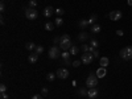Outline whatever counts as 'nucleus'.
<instances>
[{"label":"nucleus","instance_id":"6","mask_svg":"<svg viewBox=\"0 0 132 99\" xmlns=\"http://www.w3.org/2000/svg\"><path fill=\"white\" fill-rule=\"evenodd\" d=\"M93 60H94V56H93V53H90V52L83 53L82 54V58H81V61H82L83 65H90L93 62Z\"/></svg>","mask_w":132,"mask_h":99},{"label":"nucleus","instance_id":"15","mask_svg":"<svg viewBox=\"0 0 132 99\" xmlns=\"http://www.w3.org/2000/svg\"><path fill=\"white\" fill-rule=\"evenodd\" d=\"M101 30H102V27L99 25V24L91 25V33H101Z\"/></svg>","mask_w":132,"mask_h":99},{"label":"nucleus","instance_id":"25","mask_svg":"<svg viewBox=\"0 0 132 99\" xmlns=\"http://www.w3.org/2000/svg\"><path fill=\"white\" fill-rule=\"evenodd\" d=\"M25 46H27V49H28V50H35V49H36V45H35L33 42H28Z\"/></svg>","mask_w":132,"mask_h":99},{"label":"nucleus","instance_id":"29","mask_svg":"<svg viewBox=\"0 0 132 99\" xmlns=\"http://www.w3.org/2000/svg\"><path fill=\"white\" fill-rule=\"evenodd\" d=\"M63 12H65V11H63L62 8H57V9H56V13H57L58 16H62V15H63Z\"/></svg>","mask_w":132,"mask_h":99},{"label":"nucleus","instance_id":"28","mask_svg":"<svg viewBox=\"0 0 132 99\" xmlns=\"http://www.w3.org/2000/svg\"><path fill=\"white\" fill-rule=\"evenodd\" d=\"M35 50H36L35 53H37V54H41V53L44 52V48H42V46L40 45V46H36V49H35Z\"/></svg>","mask_w":132,"mask_h":99},{"label":"nucleus","instance_id":"19","mask_svg":"<svg viewBox=\"0 0 132 99\" xmlns=\"http://www.w3.org/2000/svg\"><path fill=\"white\" fill-rule=\"evenodd\" d=\"M78 40H79V41L89 40V35H87V33H85V32H82V33H79V35H78Z\"/></svg>","mask_w":132,"mask_h":99},{"label":"nucleus","instance_id":"10","mask_svg":"<svg viewBox=\"0 0 132 99\" xmlns=\"http://www.w3.org/2000/svg\"><path fill=\"white\" fill-rule=\"evenodd\" d=\"M98 94H99V91H98V89H96V87H93V89H90L89 91H87V96H89V98H91V99L96 98V96H98Z\"/></svg>","mask_w":132,"mask_h":99},{"label":"nucleus","instance_id":"23","mask_svg":"<svg viewBox=\"0 0 132 99\" xmlns=\"http://www.w3.org/2000/svg\"><path fill=\"white\" fill-rule=\"evenodd\" d=\"M54 24H56L57 27H61V25L63 24V20L61 19V16H58V17H57L56 20H54Z\"/></svg>","mask_w":132,"mask_h":99},{"label":"nucleus","instance_id":"36","mask_svg":"<svg viewBox=\"0 0 132 99\" xmlns=\"http://www.w3.org/2000/svg\"><path fill=\"white\" fill-rule=\"evenodd\" d=\"M4 9H5V5H4V3L2 2V4H0V11H2V12H3Z\"/></svg>","mask_w":132,"mask_h":99},{"label":"nucleus","instance_id":"38","mask_svg":"<svg viewBox=\"0 0 132 99\" xmlns=\"http://www.w3.org/2000/svg\"><path fill=\"white\" fill-rule=\"evenodd\" d=\"M127 3H128V5H129V7H132V0H128Z\"/></svg>","mask_w":132,"mask_h":99},{"label":"nucleus","instance_id":"4","mask_svg":"<svg viewBox=\"0 0 132 99\" xmlns=\"http://www.w3.org/2000/svg\"><path fill=\"white\" fill-rule=\"evenodd\" d=\"M98 77H96V74H90L89 77H87V79H86V86L87 87H90V89H93V87H96V85H98Z\"/></svg>","mask_w":132,"mask_h":99},{"label":"nucleus","instance_id":"18","mask_svg":"<svg viewBox=\"0 0 132 99\" xmlns=\"http://www.w3.org/2000/svg\"><path fill=\"white\" fill-rule=\"evenodd\" d=\"M90 46H91L93 49H98V48H99V41L95 40V38L90 40Z\"/></svg>","mask_w":132,"mask_h":99},{"label":"nucleus","instance_id":"13","mask_svg":"<svg viewBox=\"0 0 132 99\" xmlns=\"http://www.w3.org/2000/svg\"><path fill=\"white\" fill-rule=\"evenodd\" d=\"M99 63H101V68H107L108 63H110V60L107 57H101V60H99Z\"/></svg>","mask_w":132,"mask_h":99},{"label":"nucleus","instance_id":"17","mask_svg":"<svg viewBox=\"0 0 132 99\" xmlns=\"http://www.w3.org/2000/svg\"><path fill=\"white\" fill-rule=\"evenodd\" d=\"M70 54H71V56H77V54H78L79 53V48L78 46H75V45H73L71 48H70Z\"/></svg>","mask_w":132,"mask_h":99},{"label":"nucleus","instance_id":"14","mask_svg":"<svg viewBox=\"0 0 132 99\" xmlns=\"http://www.w3.org/2000/svg\"><path fill=\"white\" fill-rule=\"evenodd\" d=\"M70 52L69 50H65V52H62V54H61V57H62V60H63V62H66V61H70Z\"/></svg>","mask_w":132,"mask_h":99},{"label":"nucleus","instance_id":"30","mask_svg":"<svg viewBox=\"0 0 132 99\" xmlns=\"http://www.w3.org/2000/svg\"><path fill=\"white\" fill-rule=\"evenodd\" d=\"M5 91H7V86L4 83H2L0 85V93H5Z\"/></svg>","mask_w":132,"mask_h":99},{"label":"nucleus","instance_id":"20","mask_svg":"<svg viewBox=\"0 0 132 99\" xmlns=\"http://www.w3.org/2000/svg\"><path fill=\"white\" fill-rule=\"evenodd\" d=\"M56 77H57V74H54V73H49V74L46 75V79H48L49 82H52V81L56 79Z\"/></svg>","mask_w":132,"mask_h":99},{"label":"nucleus","instance_id":"37","mask_svg":"<svg viewBox=\"0 0 132 99\" xmlns=\"http://www.w3.org/2000/svg\"><path fill=\"white\" fill-rule=\"evenodd\" d=\"M2 99H8V95H7V93H2Z\"/></svg>","mask_w":132,"mask_h":99},{"label":"nucleus","instance_id":"31","mask_svg":"<svg viewBox=\"0 0 132 99\" xmlns=\"http://www.w3.org/2000/svg\"><path fill=\"white\" fill-rule=\"evenodd\" d=\"M81 63H82V61H81V60H77V61H74V62H73V66H74V68H78V66H79Z\"/></svg>","mask_w":132,"mask_h":99},{"label":"nucleus","instance_id":"24","mask_svg":"<svg viewBox=\"0 0 132 99\" xmlns=\"http://www.w3.org/2000/svg\"><path fill=\"white\" fill-rule=\"evenodd\" d=\"M78 95H79V96H87V90L82 87V89L78 90Z\"/></svg>","mask_w":132,"mask_h":99},{"label":"nucleus","instance_id":"12","mask_svg":"<svg viewBox=\"0 0 132 99\" xmlns=\"http://www.w3.org/2000/svg\"><path fill=\"white\" fill-rule=\"evenodd\" d=\"M28 61L30 63H36L38 61V54L37 53H30L29 56H28Z\"/></svg>","mask_w":132,"mask_h":99},{"label":"nucleus","instance_id":"1","mask_svg":"<svg viewBox=\"0 0 132 99\" xmlns=\"http://www.w3.org/2000/svg\"><path fill=\"white\" fill-rule=\"evenodd\" d=\"M58 46L61 48V50H70V48L73 46V44H71V38L69 35H63L61 36V40H60V44H58Z\"/></svg>","mask_w":132,"mask_h":99},{"label":"nucleus","instance_id":"7","mask_svg":"<svg viewBox=\"0 0 132 99\" xmlns=\"http://www.w3.org/2000/svg\"><path fill=\"white\" fill-rule=\"evenodd\" d=\"M122 17H123V12L119 11V9H115V11H111V12H110V19H111L112 21H118Z\"/></svg>","mask_w":132,"mask_h":99},{"label":"nucleus","instance_id":"16","mask_svg":"<svg viewBox=\"0 0 132 99\" xmlns=\"http://www.w3.org/2000/svg\"><path fill=\"white\" fill-rule=\"evenodd\" d=\"M90 25V23H89V20H86V19H82L81 21H79V27L82 28V29H85V28H87Z\"/></svg>","mask_w":132,"mask_h":99},{"label":"nucleus","instance_id":"9","mask_svg":"<svg viewBox=\"0 0 132 99\" xmlns=\"http://www.w3.org/2000/svg\"><path fill=\"white\" fill-rule=\"evenodd\" d=\"M54 12H56V9H54L53 7H50V5H49V7H45V8H44L42 15L45 16V17H52Z\"/></svg>","mask_w":132,"mask_h":99},{"label":"nucleus","instance_id":"2","mask_svg":"<svg viewBox=\"0 0 132 99\" xmlns=\"http://www.w3.org/2000/svg\"><path fill=\"white\" fill-rule=\"evenodd\" d=\"M61 48L58 46V45H53L50 49H49V58H52V60H57V58H60L61 57Z\"/></svg>","mask_w":132,"mask_h":99},{"label":"nucleus","instance_id":"27","mask_svg":"<svg viewBox=\"0 0 132 99\" xmlns=\"http://www.w3.org/2000/svg\"><path fill=\"white\" fill-rule=\"evenodd\" d=\"M81 50H83V53H87V52H90V46L89 45H82V48H81Z\"/></svg>","mask_w":132,"mask_h":99},{"label":"nucleus","instance_id":"3","mask_svg":"<svg viewBox=\"0 0 132 99\" xmlns=\"http://www.w3.org/2000/svg\"><path fill=\"white\" fill-rule=\"evenodd\" d=\"M120 57H122L124 61H131L132 60V46H126L120 50Z\"/></svg>","mask_w":132,"mask_h":99},{"label":"nucleus","instance_id":"5","mask_svg":"<svg viewBox=\"0 0 132 99\" xmlns=\"http://www.w3.org/2000/svg\"><path fill=\"white\" fill-rule=\"evenodd\" d=\"M25 16L29 20H36L38 17V12H37V9H35V8H27L25 9Z\"/></svg>","mask_w":132,"mask_h":99},{"label":"nucleus","instance_id":"34","mask_svg":"<svg viewBox=\"0 0 132 99\" xmlns=\"http://www.w3.org/2000/svg\"><path fill=\"white\" fill-rule=\"evenodd\" d=\"M116 35H118V36H124V32H123L122 29H118V30H116Z\"/></svg>","mask_w":132,"mask_h":99},{"label":"nucleus","instance_id":"35","mask_svg":"<svg viewBox=\"0 0 132 99\" xmlns=\"http://www.w3.org/2000/svg\"><path fill=\"white\" fill-rule=\"evenodd\" d=\"M30 99H42V96H41L40 94H36V95H33Z\"/></svg>","mask_w":132,"mask_h":99},{"label":"nucleus","instance_id":"11","mask_svg":"<svg viewBox=\"0 0 132 99\" xmlns=\"http://www.w3.org/2000/svg\"><path fill=\"white\" fill-rule=\"evenodd\" d=\"M95 74H96L98 78H104L106 74H107V70H106V68H99V69L96 70Z\"/></svg>","mask_w":132,"mask_h":99},{"label":"nucleus","instance_id":"22","mask_svg":"<svg viewBox=\"0 0 132 99\" xmlns=\"http://www.w3.org/2000/svg\"><path fill=\"white\" fill-rule=\"evenodd\" d=\"M45 29L46 30H53L54 29V24L50 23V21H48V23H45Z\"/></svg>","mask_w":132,"mask_h":99},{"label":"nucleus","instance_id":"32","mask_svg":"<svg viewBox=\"0 0 132 99\" xmlns=\"http://www.w3.org/2000/svg\"><path fill=\"white\" fill-rule=\"evenodd\" d=\"M48 93H49V90L46 89V87H44V89L41 90V95H44V96H45V95H48Z\"/></svg>","mask_w":132,"mask_h":99},{"label":"nucleus","instance_id":"33","mask_svg":"<svg viewBox=\"0 0 132 99\" xmlns=\"http://www.w3.org/2000/svg\"><path fill=\"white\" fill-rule=\"evenodd\" d=\"M60 40H61V37H54V38H53L54 45H58V44H60Z\"/></svg>","mask_w":132,"mask_h":99},{"label":"nucleus","instance_id":"21","mask_svg":"<svg viewBox=\"0 0 132 99\" xmlns=\"http://www.w3.org/2000/svg\"><path fill=\"white\" fill-rule=\"evenodd\" d=\"M96 20H98V16H96V15H91V16H90V19H89V23H90V25H94Z\"/></svg>","mask_w":132,"mask_h":99},{"label":"nucleus","instance_id":"8","mask_svg":"<svg viewBox=\"0 0 132 99\" xmlns=\"http://www.w3.org/2000/svg\"><path fill=\"white\" fill-rule=\"evenodd\" d=\"M56 74H57V77H58L60 79H66L69 77V70L65 69V68H61V69H58L56 71Z\"/></svg>","mask_w":132,"mask_h":99},{"label":"nucleus","instance_id":"26","mask_svg":"<svg viewBox=\"0 0 132 99\" xmlns=\"http://www.w3.org/2000/svg\"><path fill=\"white\" fill-rule=\"evenodd\" d=\"M36 5H37V2H36V0H29L28 8H36Z\"/></svg>","mask_w":132,"mask_h":99}]
</instances>
